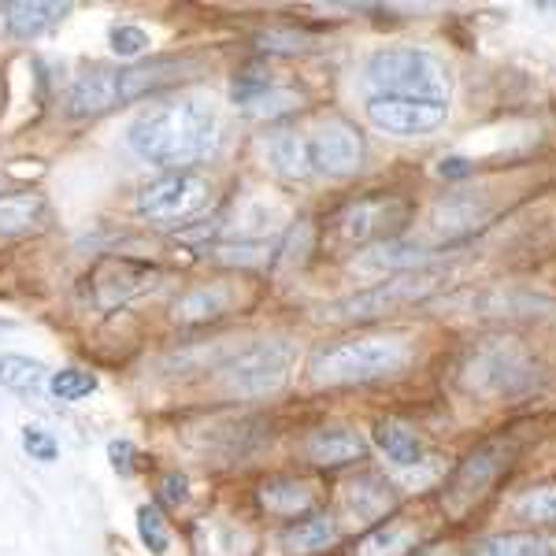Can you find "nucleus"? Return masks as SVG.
Returning <instances> with one entry per match:
<instances>
[{
  "label": "nucleus",
  "mask_w": 556,
  "mask_h": 556,
  "mask_svg": "<svg viewBox=\"0 0 556 556\" xmlns=\"http://www.w3.org/2000/svg\"><path fill=\"white\" fill-rule=\"evenodd\" d=\"M408 223V204L397 197H364V201L349 204L345 215L338 219V235L349 245H371V241H393L397 230Z\"/></svg>",
  "instance_id": "9b49d317"
},
{
  "label": "nucleus",
  "mask_w": 556,
  "mask_h": 556,
  "mask_svg": "<svg viewBox=\"0 0 556 556\" xmlns=\"http://www.w3.org/2000/svg\"><path fill=\"white\" fill-rule=\"evenodd\" d=\"M456 382L475 397L523 401L545 386V367L516 338H490L464 353V361L456 364Z\"/></svg>",
  "instance_id": "f03ea898"
},
{
  "label": "nucleus",
  "mask_w": 556,
  "mask_h": 556,
  "mask_svg": "<svg viewBox=\"0 0 556 556\" xmlns=\"http://www.w3.org/2000/svg\"><path fill=\"white\" fill-rule=\"evenodd\" d=\"M493 215V204L486 193H450L430 208V230L442 238L445 245L471 238L479 227H486Z\"/></svg>",
  "instance_id": "ddd939ff"
},
{
  "label": "nucleus",
  "mask_w": 556,
  "mask_h": 556,
  "mask_svg": "<svg viewBox=\"0 0 556 556\" xmlns=\"http://www.w3.org/2000/svg\"><path fill=\"white\" fill-rule=\"evenodd\" d=\"M260 49H267V52H308L312 38H304V34H290V30H267V34H260Z\"/></svg>",
  "instance_id": "58836bf2"
},
{
  "label": "nucleus",
  "mask_w": 556,
  "mask_h": 556,
  "mask_svg": "<svg viewBox=\"0 0 556 556\" xmlns=\"http://www.w3.org/2000/svg\"><path fill=\"white\" fill-rule=\"evenodd\" d=\"M513 516L519 523H531V527L556 523V482H542V486L519 493L513 501Z\"/></svg>",
  "instance_id": "c85d7f7f"
},
{
  "label": "nucleus",
  "mask_w": 556,
  "mask_h": 556,
  "mask_svg": "<svg viewBox=\"0 0 556 556\" xmlns=\"http://www.w3.org/2000/svg\"><path fill=\"white\" fill-rule=\"evenodd\" d=\"M164 501L167 505H186L190 501V479L186 475H178V471H172L164 479Z\"/></svg>",
  "instance_id": "a19ab883"
},
{
  "label": "nucleus",
  "mask_w": 556,
  "mask_h": 556,
  "mask_svg": "<svg viewBox=\"0 0 556 556\" xmlns=\"http://www.w3.org/2000/svg\"><path fill=\"white\" fill-rule=\"evenodd\" d=\"M138 538L146 542V549L152 556H167L172 549V534H167V519L156 505H141L138 508Z\"/></svg>",
  "instance_id": "2f4dec72"
},
{
  "label": "nucleus",
  "mask_w": 556,
  "mask_h": 556,
  "mask_svg": "<svg viewBox=\"0 0 556 556\" xmlns=\"http://www.w3.org/2000/svg\"><path fill=\"white\" fill-rule=\"evenodd\" d=\"M301 108V93H293V89H267L260 101L249 104V115H256V119H278V115H290Z\"/></svg>",
  "instance_id": "f704fd0d"
},
{
  "label": "nucleus",
  "mask_w": 556,
  "mask_h": 556,
  "mask_svg": "<svg viewBox=\"0 0 556 556\" xmlns=\"http://www.w3.org/2000/svg\"><path fill=\"white\" fill-rule=\"evenodd\" d=\"M230 308H235V290H230V286H219V282H204V286L186 290L182 298L175 301L172 316H175V323H182V327H201V323L223 319Z\"/></svg>",
  "instance_id": "a211bd4d"
},
{
  "label": "nucleus",
  "mask_w": 556,
  "mask_h": 556,
  "mask_svg": "<svg viewBox=\"0 0 556 556\" xmlns=\"http://www.w3.org/2000/svg\"><path fill=\"white\" fill-rule=\"evenodd\" d=\"M375 442H379V450L390 456L397 468H419V464L427 460L424 438L408 424H401V419H379V424H375Z\"/></svg>",
  "instance_id": "4be33fe9"
},
{
  "label": "nucleus",
  "mask_w": 556,
  "mask_h": 556,
  "mask_svg": "<svg viewBox=\"0 0 556 556\" xmlns=\"http://www.w3.org/2000/svg\"><path fill=\"white\" fill-rule=\"evenodd\" d=\"M275 83H271V71H264V67H245L241 75H235V83H230V101L235 104H253L260 101V97L267 93Z\"/></svg>",
  "instance_id": "72a5a7b5"
},
{
  "label": "nucleus",
  "mask_w": 556,
  "mask_h": 556,
  "mask_svg": "<svg viewBox=\"0 0 556 556\" xmlns=\"http://www.w3.org/2000/svg\"><path fill=\"white\" fill-rule=\"evenodd\" d=\"M108 460H112V471L119 475V479H130V475L138 471V450H134V442H127V438L108 442Z\"/></svg>",
  "instance_id": "4c0bfd02"
},
{
  "label": "nucleus",
  "mask_w": 556,
  "mask_h": 556,
  "mask_svg": "<svg viewBox=\"0 0 556 556\" xmlns=\"http://www.w3.org/2000/svg\"><path fill=\"white\" fill-rule=\"evenodd\" d=\"M49 367L34 356L23 353H4L0 356V386L12 393H38L45 382H49Z\"/></svg>",
  "instance_id": "bb28decb"
},
{
  "label": "nucleus",
  "mask_w": 556,
  "mask_h": 556,
  "mask_svg": "<svg viewBox=\"0 0 556 556\" xmlns=\"http://www.w3.org/2000/svg\"><path fill=\"white\" fill-rule=\"evenodd\" d=\"M130 149L164 172H193L219 141V112L204 97H175L130 123Z\"/></svg>",
  "instance_id": "f257e3e1"
},
{
  "label": "nucleus",
  "mask_w": 556,
  "mask_h": 556,
  "mask_svg": "<svg viewBox=\"0 0 556 556\" xmlns=\"http://www.w3.org/2000/svg\"><path fill=\"white\" fill-rule=\"evenodd\" d=\"M304 453H308V460L316 464V468H345V464L364 460L367 442L349 427H323L308 438Z\"/></svg>",
  "instance_id": "f3484780"
},
{
  "label": "nucleus",
  "mask_w": 556,
  "mask_h": 556,
  "mask_svg": "<svg viewBox=\"0 0 556 556\" xmlns=\"http://www.w3.org/2000/svg\"><path fill=\"white\" fill-rule=\"evenodd\" d=\"M193 71H201V64L190 56H152L141 60V64L119 67V104L141 101V97L156 93V89L178 86Z\"/></svg>",
  "instance_id": "4468645a"
},
{
  "label": "nucleus",
  "mask_w": 556,
  "mask_h": 556,
  "mask_svg": "<svg viewBox=\"0 0 556 556\" xmlns=\"http://www.w3.org/2000/svg\"><path fill=\"white\" fill-rule=\"evenodd\" d=\"M108 45H112V52L119 60H134L141 56V52H149V34L141 30V26L134 23H112L108 26Z\"/></svg>",
  "instance_id": "473e14b6"
},
{
  "label": "nucleus",
  "mask_w": 556,
  "mask_h": 556,
  "mask_svg": "<svg viewBox=\"0 0 556 556\" xmlns=\"http://www.w3.org/2000/svg\"><path fill=\"white\" fill-rule=\"evenodd\" d=\"M371 97H412V101L450 104L453 78L450 67L424 49H382L367 60Z\"/></svg>",
  "instance_id": "20e7f679"
},
{
  "label": "nucleus",
  "mask_w": 556,
  "mask_h": 556,
  "mask_svg": "<svg viewBox=\"0 0 556 556\" xmlns=\"http://www.w3.org/2000/svg\"><path fill=\"white\" fill-rule=\"evenodd\" d=\"M312 238H316L312 223L308 219H298L290 227V235H286V241H278L275 264H301V260L308 256V249H312Z\"/></svg>",
  "instance_id": "c9c22d12"
},
{
  "label": "nucleus",
  "mask_w": 556,
  "mask_h": 556,
  "mask_svg": "<svg viewBox=\"0 0 556 556\" xmlns=\"http://www.w3.org/2000/svg\"><path fill=\"white\" fill-rule=\"evenodd\" d=\"M208 204H212V182L204 175L164 172L160 178H152L149 186H141L134 208L152 227H186L201 212H208Z\"/></svg>",
  "instance_id": "6e6552de"
},
{
  "label": "nucleus",
  "mask_w": 556,
  "mask_h": 556,
  "mask_svg": "<svg viewBox=\"0 0 556 556\" xmlns=\"http://www.w3.org/2000/svg\"><path fill=\"white\" fill-rule=\"evenodd\" d=\"M412 549H416V531L401 523H386L361 538L356 556H408Z\"/></svg>",
  "instance_id": "cd10ccee"
},
{
  "label": "nucleus",
  "mask_w": 556,
  "mask_h": 556,
  "mask_svg": "<svg viewBox=\"0 0 556 556\" xmlns=\"http://www.w3.org/2000/svg\"><path fill=\"white\" fill-rule=\"evenodd\" d=\"M197 553L201 556H245L249 534L235 523H223V519H204V523L197 527Z\"/></svg>",
  "instance_id": "a878e982"
},
{
  "label": "nucleus",
  "mask_w": 556,
  "mask_h": 556,
  "mask_svg": "<svg viewBox=\"0 0 556 556\" xmlns=\"http://www.w3.org/2000/svg\"><path fill=\"white\" fill-rule=\"evenodd\" d=\"M442 286V271H408V275H393L386 282L367 286L361 293H349L342 301H330L323 308V319L327 323H342V327H361V323H375L386 319L393 312L408 308V304L427 301L430 293Z\"/></svg>",
  "instance_id": "39448f33"
},
{
  "label": "nucleus",
  "mask_w": 556,
  "mask_h": 556,
  "mask_svg": "<svg viewBox=\"0 0 556 556\" xmlns=\"http://www.w3.org/2000/svg\"><path fill=\"white\" fill-rule=\"evenodd\" d=\"M430 256H434V253H427V249L412 245V241L393 238V241H382V245H375L371 253L361 260V267H364V271L408 275V271H427Z\"/></svg>",
  "instance_id": "b1692460"
},
{
  "label": "nucleus",
  "mask_w": 556,
  "mask_h": 556,
  "mask_svg": "<svg viewBox=\"0 0 556 556\" xmlns=\"http://www.w3.org/2000/svg\"><path fill=\"white\" fill-rule=\"evenodd\" d=\"M115 104H119V67L108 64H89L67 93L71 119H93V115L112 112Z\"/></svg>",
  "instance_id": "2eb2a0df"
},
{
  "label": "nucleus",
  "mask_w": 556,
  "mask_h": 556,
  "mask_svg": "<svg viewBox=\"0 0 556 556\" xmlns=\"http://www.w3.org/2000/svg\"><path fill=\"white\" fill-rule=\"evenodd\" d=\"M20 442H23V450L30 453V460H38V464H52L60 456V442L38 424H26Z\"/></svg>",
  "instance_id": "e433bc0d"
},
{
  "label": "nucleus",
  "mask_w": 556,
  "mask_h": 556,
  "mask_svg": "<svg viewBox=\"0 0 556 556\" xmlns=\"http://www.w3.org/2000/svg\"><path fill=\"white\" fill-rule=\"evenodd\" d=\"M290 367H293V342H286V338H264V342L238 349L219 371L230 397L260 401L282 390L286 379H290Z\"/></svg>",
  "instance_id": "0eeeda50"
},
{
  "label": "nucleus",
  "mask_w": 556,
  "mask_h": 556,
  "mask_svg": "<svg viewBox=\"0 0 556 556\" xmlns=\"http://www.w3.org/2000/svg\"><path fill=\"white\" fill-rule=\"evenodd\" d=\"M364 156H367V146H364L361 127L342 119V115L323 119L316 134L308 138L312 172H319L327 178H353L364 167Z\"/></svg>",
  "instance_id": "9d476101"
},
{
  "label": "nucleus",
  "mask_w": 556,
  "mask_h": 556,
  "mask_svg": "<svg viewBox=\"0 0 556 556\" xmlns=\"http://www.w3.org/2000/svg\"><path fill=\"white\" fill-rule=\"evenodd\" d=\"M4 12V26L12 38L20 41H34L41 38L45 30H52V26H60L67 20L71 4H45V0H15V4H4L0 8Z\"/></svg>",
  "instance_id": "aec40b11"
},
{
  "label": "nucleus",
  "mask_w": 556,
  "mask_h": 556,
  "mask_svg": "<svg viewBox=\"0 0 556 556\" xmlns=\"http://www.w3.org/2000/svg\"><path fill=\"white\" fill-rule=\"evenodd\" d=\"M450 104L412 101V97H371L367 101V119L393 138H427L445 123Z\"/></svg>",
  "instance_id": "f8f14e48"
},
{
  "label": "nucleus",
  "mask_w": 556,
  "mask_h": 556,
  "mask_svg": "<svg viewBox=\"0 0 556 556\" xmlns=\"http://www.w3.org/2000/svg\"><path fill=\"white\" fill-rule=\"evenodd\" d=\"M412 356H416V345L401 334L345 338V342L323 345L312 356L308 375L316 386H367L401 375Z\"/></svg>",
  "instance_id": "7ed1b4c3"
},
{
  "label": "nucleus",
  "mask_w": 556,
  "mask_h": 556,
  "mask_svg": "<svg viewBox=\"0 0 556 556\" xmlns=\"http://www.w3.org/2000/svg\"><path fill=\"white\" fill-rule=\"evenodd\" d=\"M97 375L83 371V367H60V371L49 375V393L64 405H75V401H86L89 393H97Z\"/></svg>",
  "instance_id": "c756f323"
},
{
  "label": "nucleus",
  "mask_w": 556,
  "mask_h": 556,
  "mask_svg": "<svg viewBox=\"0 0 556 556\" xmlns=\"http://www.w3.org/2000/svg\"><path fill=\"white\" fill-rule=\"evenodd\" d=\"M267 156H271L275 175L290 178V182H301V178L312 175L308 141H304L298 130H278V134H271V141H267Z\"/></svg>",
  "instance_id": "393cba45"
},
{
  "label": "nucleus",
  "mask_w": 556,
  "mask_h": 556,
  "mask_svg": "<svg viewBox=\"0 0 556 556\" xmlns=\"http://www.w3.org/2000/svg\"><path fill=\"white\" fill-rule=\"evenodd\" d=\"M549 542L538 534H493L479 545L475 556H545Z\"/></svg>",
  "instance_id": "7c9ffc66"
},
{
  "label": "nucleus",
  "mask_w": 556,
  "mask_h": 556,
  "mask_svg": "<svg viewBox=\"0 0 556 556\" xmlns=\"http://www.w3.org/2000/svg\"><path fill=\"white\" fill-rule=\"evenodd\" d=\"M516 460V442L513 438H490L479 442L475 450L464 456L453 468L450 482L442 490V508L450 519H464L471 508H479L490 497L493 482L501 479Z\"/></svg>",
  "instance_id": "423d86ee"
},
{
  "label": "nucleus",
  "mask_w": 556,
  "mask_h": 556,
  "mask_svg": "<svg viewBox=\"0 0 556 556\" xmlns=\"http://www.w3.org/2000/svg\"><path fill=\"white\" fill-rule=\"evenodd\" d=\"M438 178H450V182H464V178L475 175V164L468 156H442L438 160Z\"/></svg>",
  "instance_id": "ea45409f"
},
{
  "label": "nucleus",
  "mask_w": 556,
  "mask_h": 556,
  "mask_svg": "<svg viewBox=\"0 0 556 556\" xmlns=\"http://www.w3.org/2000/svg\"><path fill=\"white\" fill-rule=\"evenodd\" d=\"M345 508L356 516V523H379L386 513L397 508V493L382 475H361L345 486Z\"/></svg>",
  "instance_id": "412c9836"
},
{
  "label": "nucleus",
  "mask_w": 556,
  "mask_h": 556,
  "mask_svg": "<svg viewBox=\"0 0 556 556\" xmlns=\"http://www.w3.org/2000/svg\"><path fill=\"white\" fill-rule=\"evenodd\" d=\"M52 223V204L45 193L23 190L0 197V238H26L41 235Z\"/></svg>",
  "instance_id": "dca6fc26"
},
{
  "label": "nucleus",
  "mask_w": 556,
  "mask_h": 556,
  "mask_svg": "<svg viewBox=\"0 0 556 556\" xmlns=\"http://www.w3.org/2000/svg\"><path fill=\"white\" fill-rule=\"evenodd\" d=\"M338 519L330 513H312V516H301L293 527L282 531V545L298 556H312V553H323L327 545L338 542Z\"/></svg>",
  "instance_id": "5701e85b"
},
{
  "label": "nucleus",
  "mask_w": 556,
  "mask_h": 556,
  "mask_svg": "<svg viewBox=\"0 0 556 556\" xmlns=\"http://www.w3.org/2000/svg\"><path fill=\"white\" fill-rule=\"evenodd\" d=\"M256 501L271 516H304L316 505V486L298 479V475H271V479L260 482Z\"/></svg>",
  "instance_id": "6ab92c4d"
},
{
  "label": "nucleus",
  "mask_w": 556,
  "mask_h": 556,
  "mask_svg": "<svg viewBox=\"0 0 556 556\" xmlns=\"http://www.w3.org/2000/svg\"><path fill=\"white\" fill-rule=\"evenodd\" d=\"M164 282L167 271L160 264L134 256H101L86 271V298L97 312H115L146 293H156Z\"/></svg>",
  "instance_id": "1a4fd4ad"
}]
</instances>
